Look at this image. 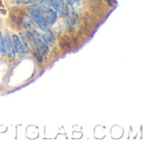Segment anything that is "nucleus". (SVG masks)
<instances>
[{
    "label": "nucleus",
    "mask_w": 149,
    "mask_h": 148,
    "mask_svg": "<svg viewBox=\"0 0 149 148\" xmlns=\"http://www.w3.org/2000/svg\"><path fill=\"white\" fill-rule=\"evenodd\" d=\"M11 40H12V44H13L15 53L19 57L23 56L25 52V50H24V47L21 42L19 36H17V34H13L11 36Z\"/></svg>",
    "instance_id": "5"
},
{
    "label": "nucleus",
    "mask_w": 149,
    "mask_h": 148,
    "mask_svg": "<svg viewBox=\"0 0 149 148\" xmlns=\"http://www.w3.org/2000/svg\"><path fill=\"white\" fill-rule=\"evenodd\" d=\"M50 5L62 17L66 16L68 13V8L64 0H50Z\"/></svg>",
    "instance_id": "4"
},
{
    "label": "nucleus",
    "mask_w": 149,
    "mask_h": 148,
    "mask_svg": "<svg viewBox=\"0 0 149 148\" xmlns=\"http://www.w3.org/2000/svg\"><path fill=\"white\" fill-rule=\"evenodd\" d=\"M27 10L33 23L38 26V29H40L42 31L49 29V24L45 20L44 10L39 4H30L27 6Z\"/></svg>",
    "instance_id": "1"
},
{
    "label": "nucleus",
    "mask_w": 149,
    "mask_h": 148,
    "mask_svg": "<svg viewBox=\"0 0 149 148\" xmlns=\"http://www.w3.org/2000/svg\"><path fill=\"white\" fill-rule=\"evenodd\" d=\"M43 33L40 35L42 39L45 42V43H53L55 41V37H54V34L52 33V31H51L50 29L45 31H42Z\"/></svg>",
    "instance_id": "8"
},
{
    "label": "nucleus",
    "mask_w": 149,
    "mask_h": 148,
    "mask_svg": "<svg viewBox=\"0 0 149 148\" xmlns=\"http://www.w3.org/2000/svg\"><path fill=\"white\" fill-rule=\"evenodd\" d=\"M17 3H21V4H29L31 3L33 0H15Z\"/></svg>",
    "instance_id": "11"
},
{
    "label": "nucleus",
    "mask_w": 149,
    "mask_h": 148,
    "mask_svg": "<svg viewBox=\"0 0 149 148\" xmlns=\"http://www.w3.org/2000/svg\"><path fill=\"white\" fill-rule=\"evenodd\" d=\"M5 51L4 49V42H3V38L2 35V32L0 31V53H3Z\"/></svg>",
    "instance_id": "10"
},
{
    "label": "nucleus",
    "mask_w": 149,
    "mask_h": 148,
    "mask_svg": "<svg viewBox=\"0 0 149 148\" xmlns=\"http://www.w3.org/2000/svg\"><path fill=\"white\" fill-rule=\"evenodd\" d=\"M3 42H4V49L5 51L7 52V55L10 58H14L16 56L13 44H12V40H11V36L9 34L8 31L5 32L4 38H3Z\"/></svg>",
    "instance_id": "6"
},
{
    "label": "nucleus",
    "mask_w": 149,
    "mask_h": 148,
    "mask_svg": "<svg viewBox=\"0 0 149 148\" xmlns=\"http://www.w3.org/2000/svg\"><path fill=\"white\" fill-rule=\"evenodd\" d=\"M29 38H31V44L34 47V49L38 50L41 54L47 55L49 53V47L46 44V43L42 39L40 34L36 32V31H29Z\"/></svg>",
    "instance_id": "2"
},
{
    "label": "nucleus",
    "mask_w": 149,
    "mask_h": 148,
    "mask_svg": "<svg viewBox=\"0 0 149 148\" xmlns=\"http://www.w3.org/2000/svg\"><path fill=\"white\" fill-rule=\"evenodd\" d=\"M66 1V3H68L69 4H73V3H75L78 0H65Z\"/></svg>",
    "instance_id": "12"
},
{
    "label": "nucleus",
    "mask_w": 149,
    "mask_h": 148,
    "mask_svg": "<svg viewBox=\"0 0 149 148\" xmlns=\"http://www.w3.org/2000/svg\"><path fill=\"white\" fill-rule=\"evenodd\" d=\"M33 55H34V57L36 58V59H37L38 62H39V63H42V62H43V60H44V58H43V54H41L38 50L34 49V51H33Z\"/></svg>",
    "instance_id": "9"
},
{
    "label": "nucleus",
    "mask_w": 149,
    "mask_h": 148,
    "mask_svg": "<svg viewBox=\"0 0 149 148\" xmlns=\"http://www.w3.org/2000/svg\"><path fill=\"white\" fill-rule=\"evenodd\" d=\"M21 24L25 29H27L29 31H34V23H33L31 17H30V15H28L26 13H23L21 16Z\"/></svg>",
    "instance_id": "7"
},
{
    "label": "nucleus",
    "mask_w": 149,
    "mask_h": 148,
    "mask_svg": "<svg viewBox=\"0 0 149 148\" xmlns=\"http://www.w3.org/2000/svg\"><path fill=\"white\" fill-rule=\"evenodd\" d=\"M39 5L42 7L43 10H44L45 17V20H46L47 24L49 25L54 24L56 23L57 19H58V13L52 8H51L48 4H45L43 2L40 3Z\"/></svg>",
    "instance_id": "3"
},
{
    "label": "nucleus",
    "mask_w": 149,
    "mask_h": 148,
    "mask_svg": "<svg viewBox=\"0 0 149 148\" xmlns=\"http://www.w3.org/2000/svg\"><path fill=\"white\" fill-rule=\"evenodd\" d=\"M3 6V3H2V1L0 0V7H2Z\"/></svg>",
    "instance_id": "13"
}]
</instances>
